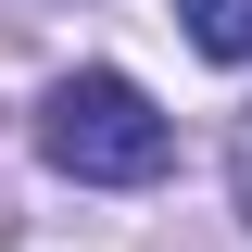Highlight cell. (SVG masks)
I'll return each instance as SVG.
<instances>
[{
    "label": "cell",
    "mask_w": 252,
    "mask_h": 252,
    "mask_svg": "<svg viewBox=\"0 0 252 252\" xmlns=\"http://www.w3.org/2000/svg\"><path fill=\"white\" fill-rule=\"evenodd\" d=\"M227 189H240V215H252V114H240V139H227Z\"/></svg>",
    "instance_id": "3"
},
{
    "label": "cell",
    "mask_w": 252,
    "mask_h": 252,
    "mask_svg": "<svg viewBox=\"0 0 252 252\" xmlns=\"http://www.w3.org/2000/svg\"><path fill=\"white\" fill-rule=\"evenodd\" d=\"M38 152H51L76 189H152L164 164H177V126L152 114V89H139V76L76 63V76L38 101Z\"/></svg>",
    "instance_id": "1"
},
{
    "label": "cell",
    "mask_w": 252,
    "mask_h": 252,
    "mask_svg": "<svg viewBox=\"0 0 252 252\" xmlns=\"http://www.w3.org/2000/svg\"><path fill=\"white\" fill-rule=\"evenodd\" d=\"M177 26H189V51L252 63V0H177Z\"/></svg>",
    "instance_id": "2"
}]
</instances>
